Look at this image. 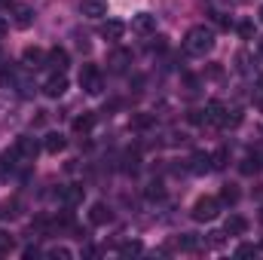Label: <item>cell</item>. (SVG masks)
<instances>
[{"label":"cell","instance_id":"cell-1","mask_svg":"<svg viewBox=\"0 0 263 260\" xmlns=\"http://www.w3.org/2000/svg\"><path fill=\"white\" fill-rule=\"evenodd\" d=\"M184 49H187L190 55H208V52L214 49V31H211L208 25L190 28L187 37H184Z\"/></svg>","mask_w":263,"mask_h":260},{"label":"cell","instance_id":"cell-2","mask_svg":"<svg viewBox=\"0 0 263 260\" xmlns=\"http://www.w3.org/2000/svg\"><path fill=\"white\" fill-rule=\"evenodd\" d=\"M193 220L199 224H208V220H214L217 214H220V199H214V196H202L196 199V205H193Z\"/></svg>","mask_w":263,"mask_h":260},{"label":"cell","instance_id":"cell-3","mask_svg":"<svg viewBox=\"0 0 263 260\" xmlns=\"http://www.w3.org/2000/svg\"><path fill=\"white\" fill-rule=\"evenodd\" d=\"M80 86H83L89 95H101L104 83H101V73H98V67H95V65H83V67H80Z\"/></svg>","mask_w":263,"mask_h":260},{"label":"cell","instance_id":"cell-4","mask_svg":"<svg viewBox=\"0 0 263 260\" xmlns=\"http://www.w3.org/2000/svg\"><path fill=\"white\" fill-rule=\"evenodd\" d=\"M12 153H15L18 159H25V162H34L37 153H40V144H37L34 138H28V135H18L15 144H12Z\"/></svg>","mask_w":263,"mask_h":260},{"label":"cell","instance_id":"cell-5","mask_svg":"<svg viewBox=\"0 0 263 260\" xmlns=\"http://www.w3.org/2000/svg\"><path fill=\"white\" fill-rule=\"evenodd\" d=\"M67 92V77L65 73H52L46 83H43V95L46 98H62Z\"/></svg>","mask_w":263,"mask_h":260},{"label":"cell","instance_id":"cell-6","mask_svg":"<svg viewBox=\"0 0 263 260\" xmlns=\"http://www.w3.org/2000/svg\"><path fill=\"white\" fill-rule=\"evenodd\" d=\"M22 62H25L28 70H40V67H46V52H43L40 46H25Z\"/></svg>","mask_w":263,"mask_h":260},{"label":"cell","instance_id":"cell-7","mask_svg":"<svg viewBox=\"0 0 263 260\" xmlns=\"http://www.w3.org/2000/svg\"><path fill=\"white\" fill-rule=\"evenodd\" d=\"M67 65H70V55H67V49L55 46V49H49V52H46V67H52L55 73H65Z\"/></svg>","mask_w":263,"mask_h":260},{"label":"cell","instance_id":"cell-8","mask_svg":"<svg viewBox=\"0 0 263 260\" xmlns=\"http://www.w3.org/2000/svg\"><path fill=\"white\" fill-rule=\"evenodd\" d=\"M12 22H15V28H31L34 25V6H28V3H15L12 6Z\"/></svg>","mask_w":263,"mask_h":260},{"label":"cell","instance_id":"cell-9","mask_svg":"<svg viewBox=\"0 0 263 260\" xmlns=\"http://www.w3.org/2000/svg\"><path fill=\"white\" fill-rule=\"evenodd\" d=\"M132 31H138V34H153V31H156V15H150V12L132 15Z\"/></svg>","mask_w":263,"mask_h":260},{"label":"cell","instance_id":"cell-10","mask_svg":"<svg viewBox=\"0 0 263 260\" xmlns=\"http://www.w3.org/2000/svg\"><path fill=\"white\" fill-rule=\"evenodd\" d=\"M123 34H126V25H123L120 18H107V22L101 25V37H104V40H110V43L123 40Z\"/></svg>","mask_w":263,"mask_h":260},{"label":"cell","instance_id":"cell-11","mask_svg":"<svg viewBox=\"0 0 263 260\" xmlns=\"http://www.w3.org/2000/svg\"><path fill=\"white\" fill-rule=\"evenodd\" d=\"M202 114H205V123H211V126H223V117H227V107H223L220 101H208V107H205Z\"/></svg>","mask_w":263,"mask_h":260},{"label":"cell","instance_id":"cell-12","mask_svg":"<svg viewBox=\"0 0 263 260\" xmlns=\"http://www.w3.org/2000/svg\"><path fill=\"white\" fill-rule=\"evenodd\" d=\"M80 12L89 15V18H101V15H107V3L104 0H83L80 3Z\"/></svg>","mask_w":263,"mask_h":260},{"label":"cell","instance_id":"cell-13","mask_svg":"<svg viewBox=\"0 0 263 260\" xmlns=\"http://www.w3.org/2000/svg\"><path fill=\"white\" fill-rule=\"evenodd\" d=\"M89 220H92L95 227H104V224H110V208H107L104 202H95V205H92V211H89Z\"/></svg>","mask_w":263,"mask_h":260},{"label":"cell","instance_id":"cell-14","mask_svg":"<svg viewBox=\"0 0 263 260\" xmlns=\"http://www.w3.org/2000/svg\"><path fill=\"white\" fill-rule=\"evenodd\" d=\"M248 233V220L242 214H230L227 217V236H245Z\"/></svg>","mask_w":263,"mask_h":260},{"label":"cell","instance_id":"cell-15","mask_svg":"<svg viewBox=\"0 0 263 260\" xmlns=\"http://www.w3.org/2000/svg\"><path fill=\"white\" fill-rule=\"evenodd\" d=\"M65 147H67V141H65V135H59V132H49L43 138V150L46 153H62Z\"/></svg>","mask_w":263,"mask_h":260},{"label":"cell","instance_id":"cell-16","mask_svg":"<svg viewBox=\"0 0 263 260\" xmlns=\"http://www.w3.org/2000/svg\"><path fill=\"white\" fill-rule=\"evenodd\" d=\"M83 187H77V184H70V187H65V190H62V202H65L67 208H73V205H80V202H83Z\"/></svg>","mask_w":263,"mask_h":260},{"label":"cell","instance_id":"cell-17","mask_svg":"<svg viewBox=\"0 0 263 260\" xmlns=\"http://www.w3.org/2000/svg\"><path fill=\"white\" fill-rule=\"evenodd\" d=\"M129 62H132V55L126 52V49H117V52H114V55L107 59V65H110V70H117V73H123Z\"/></svg>","mask_w":263,"mask_h":260},{"label":"cell","instance_id":"cell-18","mask_svg":"<svg viewBox=\"0 0 263 260\" xmlns=\"http://www.w3.org/2000/svg\"><path fill=\"white\" fill-rule=\"evenodd\" d=\"M190 162H193L190 169H193L196 175H205V172H211V153H202V150H199V153H193V159H190Z\"/></svg>","mask_w":263,"mask_h":260},{"label":"cell","instance_id":"cell-19","mask_svg":"<svg viewBox=\"0 0 263 260\" xmlns=\"http://www.w3.org/2000/svg\"><path fill=\"white\" fill-rule=\"evenodd\" d=\"M92 126H95V114H80V117L73 120V132H77V135L92 132Z\"/></svg>","mask_w":263,"mask_h":260},{"label":"cell","instance_id":"cell-20","mask_svg":"<svg viewBox=\"0 0 263 260\" xmlns=\"http://www.w3.org/2000/svg\"><path fill=\"white\" fill-rule=\"evenodd\" d=\"M227 162H230V150L227 147H217L211 153V169H227Z\"/></svg>","mask_w":263,"mask_h":260},{"label":"cell","instance_id":"cell-21","mask_svg":"<svg viewBox=\"0 0 263 260\" xmlns=\"http://www.w3.org/2000/svg\"><path fill=\"white\" fill-rule=\"evenodd\" d=\"M178 245H181L184 251H196V248H202V242H199V236H193V233H184V236L178 239Z\"/></svg>","mask_w":263,"mask_h":260},{"label":"cell","instance_id":"cell-22","mask_svg":"<svg viewBox=\"0 0 263 260\" xmlns=\"http://www.w3.org/2000/svg\"><path fill=\"white\" fill-rule=\"evenodd\" d=\"M223 126H227V129H236V126H242V110H239V107L227 110V117H223Z\"/></svg>","mask_w":263,"mask_h":260},{"label":"cell","instance_id":"cell-23","mask_svg":"<svg viewBox=\"0 0 263 260\" xmlns=\"http://www.w3.org/2000/svg\"><path fill=\"white\" fill-rule=\"evenodd\" d=\"M239 169H242V175H257V172H260V159H257V156H248Z\"/></svg>","mask_w":263,"mask_h":260},{"label":"cell","instance_id":"cell-24","mask_svg":"<svg viewBox=\"0 0 263 260\" xmlns=\"http://www.w3.org/2000/svg\"><path fill=\"white\" fill-rule=\"evenodd\" d=\"M220 202H223V205H236V202H239V190H236V187H223V190H220Z\"/></svg>","mask_w":263,"mask_h":260},{"label":"cell","instance_id":"cell-25","mask_svg":"<svg viewBox=\"0 0 263 260\" xmlns=\"http://www.w3.org/2000/svg\"><path fill=\"white\" fill-rule=\"evenodd\" d=\"M227 242V230H214V233H208V245L211 248H220Z\"/></svg>","mask_w":263,"mask_h":260},{"label":"cell","instance_id":"cell-26","mask_svg":"<svg viewBox=\"0 0 263 260\" xmlns=\"http://www.w3.org/2000/svg\"><path fill=\"white\" fill-rule=\"evenodd\" d=\"M150 123H153V120H150V117H147V114H135V117H132V129H147V126H150Z\"/></svg>","mask_w":263,"mask_h":260},{"label":"cell","instance_id":"cell-27","mask_svg":"<svg viewBox=\"0 0 263 260\" xmlns=\"http://www.w3.org/2000/svg\"><path fill=\"white\" fill-rule=\"evenodd\" d=\"M12 245H15V242H12V236H9V233H0V254H9V251H12Z\"/></svg>","mask_w":263,"mask_h":260},{"label":"cell","instance_id":"cell-28","mask_svg":"<svg viewBox=\"0 0 263 260\" xmlns=\"http://www.w3.org/2000/svg\"><path fill=\"white\" fill-rule=\"evenodd\" d=\"M46 257H52V260H70V251H67V248H52Z\"/></svg>","mask_w":263,"mask_h":260},{"label":"cell","instance_id":"cell-29","mask_svg":"<svg viewBox=\"0 0 263 260\" xmlns=\"http://www.w3.org/2000/svg\"><path fill=\"white\" fill-rule=\"evenodd\" d=\"M239 34H242L245 40H251V37H254V25H251V22H242V25H239Z\"/></svg>","mask_w":263,"mask_h":260},{"label":"cell","instance_id":"cell-30","mask_svg":"<svg viewBox=\"0 0 263 260\" xmlns=\"http://www.w3.org/2000/svg\"><path fill=\"white\" fill-rule=\"evenodd\" d=\"M236 254H239V257H251V254H257V248H254V245H239Z\"/></svg>","mask_w":263,"mask_h":260},{"label":"cell","instance_id":"cell-31","mask_svg":"<svg viewBox=\"0 0 263 260\" xmlns=\"http://www.w3.org/2000/svg\"><path fill=\"white\" fill-rule=\"evenodd\" d=\"M22 257H25V260H34V257H40V248H37V245H28V248L22 251Z\"/></svg>","mask_w":263,"mask_h":260},{"label":"cell","instance_id":"cell-32","mask_svg":"<svg viewBox=\"0 0 263 260\" xmlns=\"http://www.w3.org/2000/svg\"><path fill=\"white\" fill-rule=\"evenodd\" d=\"M120 251H123L126 257H129V254H138V251H141V242H129V245H123Z\"/></svg>","mask_w":263,"mask_h":260},{"label":"cell","instance_id":"cell-33","mask_svg":"<svg viewBox=\"0 0 263 260\" xmlns=\"http://www.w3.org/2000/svg\"><path fill=\"white\" fill-rule=\"evenodd\" d=\"M147 196H150V199H162V184H150Z\"/></svg>","mask_w":263,"mask_h":260},{"label":"cell","instance_id":"cell-34","mask_svg":"<svg viewBox=\"0 0 263 260\" xmlns=\"http://www.w3.org/2000/svg\"><path fill=\"white\" fill-rule=\"evenodd\" d=\"M12 6H15L12 0H0V9H12Z\"/></svg>","mask_w":263,"mask_h":260},{"label":"cell","instance_id":"cell-35","mask_svg":"<svg viewBox=\"0 0 263 260\" xmlns=\"http://www.w3.org/2000/svg\"><path fill=\"white\" fill-rule=\"evenodd\" d=\"M6 28H9V25H6V18H3V15H0V37H3V34H6Z\"/></svg>","mask_w":263,"mask_h":260},{"label":"cell","instance_id":"cell-36","mask_svg":"<svg viewBox=\"0 0 263 260\" xmlns=\"http://www.w3.org/2000/svg\"><path fill=\"white\" fill-rule=\"evenodd\" d=\"M257 49H260V55H263V40H260V43H257Z\"/></svg>","mask_w":263,"mask_h":260},{"label":"cell","instance_id":"cell-37","mask_svg":"<svg viewBox=\"0 0 263 260\" xmlns=\"http://www.w3.org/2000/svg\"><path fill=\"white\" fill-rule=\"evenodd\" d=\"M260 224H263V208H260Z\"/></svg>","mask_w":263,"mask_h":260},{"label":"cell","instance_id":"cell-38","mask_svg":"<svg viewBox=\"0 0 263 260\" xmlns=\"http://www.w3.org/2000/svg\"><path fill=\"white\" fill-rule=\"evenodd\" d=\"M260 22H263V9H260Z\"/></svg>","mask_w":263,"mask_h":260},{"label":"cell","instance_id":"cell-39","mask_svg":"<svg viewBox=\"0 0 263 260\" xmlns=\"http://www.w3.org/2000/svg\"><path fill=\"white\" fill-rule=\"evenodd\" d=\"M260 89H263V77H260Z\"/></svg>","mask_w":263,"mask_h":260},{"label":"cell","instance_id":"cell-40","mask_svg":"<svg viewBox=\"0 0 263 260\" xmlns=\"http://www.w3.org/2000/svg\"><path fill=\"white\" fill-rule=\"evenodd\" d=\"M0 59H3V49H0Z\"/></svg>","mask_w":263,"mask_h":260},{"label":"cell","instance_id":"cell-41","mask_svg":"<svg viewBox=\"0 0 263 260\" xmlns=\"http://www.w3.org/2000/svg\"><path fill=\"white\" fill-rule=\"evenodd\" d=\"M0 217H3V211H0Z\"/></svg>","mask_w":263,"mask_h":260},{"label":"cell","instance_id":"cell-42","mask_svg":"<svg viewBox=\"0 0 263 260\" xmlns=\"http://www.w3.org/2000/svg\"><path fill=\"white\" fill-rule=\"evenodd\" d=\"M260 248H263V242H260Z\"/></svg>","mask_w":263,"mask_h":260}]
</instances>
